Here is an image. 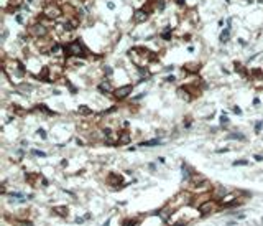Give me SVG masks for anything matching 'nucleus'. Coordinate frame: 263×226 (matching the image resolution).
<instances>
[{"instance_id":"nucleus-41","label":"nucleus","mask_w":263,"mask_h":226,"mask_svg":"<svg viewBox=\"0 0 263 226\" xmlns=\"http://www.w3.org/2000/svg\"><path fill=\"white\" fill-rule=\"evenodd\" d=\"M158 162H159V163H164L166 160H164V157H158Z\"/></svg>"},{"instance_id":"nucleus-1","label":"nucleus","mask_w":263,"mask_h":226,"mask_svg":"<svg viewBox=\"0 0 263 226\" xmlns=\"http://www.w3.org/2000/svg\"><path fill=\"white\" fill-rule=\"evenodd\" d=\"M63 53H64V56H68V58H86L87 48L82 45L81 40H73V42H69L68 45H64Z\"/></svg>"},{"instance_id":"nucleus-44","label":"nucleus","mask_w":263,"mask_h":226,"mask_svg":"<svg viewBox=\"0 0 263 226\" xmlns=\"http://www.w3.org/2000/svg\"><path fill=\"white\" fill-rule=\"evenodd\" d=\"M148 167H150V170H155V168H156V165H155V163H150Z\"/></svg>"},{"instance_id":"nucleus-12","label":"nucleus","mask_w":263,"mask_h":226,"mask_svg":"<svg viewBox=\"0 0 263 226\" xmlns=\"http://www.w3.org/2000/svg\"><path fill=\"white\" fill-rule=\"evenodd\" d=\"M97 89H99V91L102 92V94H109V92H113L112 86H110V81H107V79H104L102 83H99Z\"/></svg>"},{"instance_id":"nucleus-7","label":"nucleus","mask_w":263,"mask_h":226,"mask_svg":"<svg viewBox=\"0 0 263 226\" xmlns=\"http://www.w3.org/2000/svg\"><path fill=\"white\" fill-rule=\"evenodd\" d=\"M43 15H45L46 18L55 20V18H58L59 15H63V12H61V8H59L58 5H55V4H48V5L45 7V10H43Z\"/></svg>"},{"instance_id":"nucleus-16","label":"nucleus","mask_w":263,"mask_h":226,"mask_svg":"<svg viewBox=\"0 0 263 226\" xmlns=\"http://www.w3.org/2000/svg\"><path fill=\"white\" fill-rule=\"evenodd\" d=\"M53 213H56L58 216H68V206H53Z\"/></svg>"},{"instance_id":"nucleus-17","label":"nucleus","mask_w":263,"mask_h":226,"mask_svg":"<svg viewBox=\"0 0 263 226\" xmlns=\"http://www.w3.org/2000/svg\"><path fill=\"white\" fill-rule=\"evenodd\" d=\"M140 223H141L140 218H128L122 223V226H140Z\"/></svg>"},{"instance_id":"nucleus-35","label":"nucleus","mask_w":263,"mask_h":226,"mask_svg":"<svg viewBox=\"0 0 263 226\" xmlns=\"http://www.w3.org/2000/svg\"><path fill=\"white\" fill-rule=\"evenodd\" d=\"M187 225V221H178V223H173V225H169V226H186Z\"/></svg>"},{"instance_id":"nucleus-39","label":"nucleus","mask_w":263,"mask_h":226,"mask_svg":"<svg viewBox=\"0 0 263 226\" xmlns=\"http://www.w3.org/2000/svg\"><path fill=\"white\" fill-rule=\"evenodd\" d=\"M17 22H18V23H23V17H22V15H17Z\"/></svg>"},{"instance_id":"nucleus-40","label":"nucleus","mask_w":263,"mask_h":226,"mask_svg":"<svg viewBox=\"0 0 263 226\" xmlns=\"http://www.w3.org/2000/svg\"><path fill=\"white\" fill-rule=\"evenodd\" d=\"M84 218H86V220H91L92 215H91V213H86V215H84Z\"/></svg>"},{"instance_id":"nucleus-28","label":"nucleus","mask_w":263,"mask_h":226,"mask_svg":"<svg viewBox=\"0 0 263 226\" xmlns=\"http://www.w3.org/2000/svg\"><path fill=\"white\" fill-rule=\"evenodd\" d=\"M104 74H105V76H107V78H110V76H112V74H113L112 68H110V66H104Z\"/></svg>"},{"instance_id":"nucleus-3","label":"nucleus","mask_w":263,"mask_h":226,"mask_svg":"<svg viewBox=\"0 0 263 226\" xmlns=\"http://www.w3.org/2000/svg\"><path fill=\"white\" fill-rule=\"evenodd\" d=\"M28 33H30L33 38H45L46 35H48V28H46L45 23L38 22V23H33L31 27L28 28Z\"/></svg>"},{"instance_id":"nucleus-20","label":"nucleus","mask_w":263,"mask_h":226,"mask_svg":"<svg viewBox=\"0 0 263 226\" xmlns=\"http://www.w3.org/2000/svg\"><path fill=\"white\" fill-rule=\"evenodd\" d=\"M33 91V86L31 84H27V83H22L18 86V94H23V92H31Z\"/></svg>"},{"instance_id":"nucleus-27","label":"nucleus","mask_w":263,"mask_h":226,"mask_svg":"<svg viewBox=\"0 0 263 226\" xmlns=\"http://www.w3.org/2000/svg\"><path fill=\"white\" fill-rule=\"evenodd\" d=\"M235 71H239V73H240L242 76H247V71L243 69V66H242L240 63H235Z\"/></svg>"},{"instance_id":"nucleus-25","label":"nucleus","mask_w":263,"mask_h":226,"mask_svg":"<svg viewBox=\"0 0 263 226\" xmlns=\"http://www.w3.org/2000/svg\"><path fill=\"white\" fill-rule=\"evenodd\" d=\"M220 125H222V127H225L227 124H229V117H227V114L225 112H222V114H220Z\"/></svg>"},{"instance_id":"nucleus-4","label":"nucleus","mask_w":263,"mask_h":226,"mask_svg":"<svg viewBox=\"0 0 263 226\" xmlns=\"http://www.w3.org/2000/svg\"><path fill=\"white\" fill-rule=\"evenodd\" d=\"M227 195H229V188L224 187V185H215V187L211 188V196H212V200H215L219 203L225 198Z\"/></svg>"},{"instance_id":"nucleus-30","label":"nucleus","mask_w":263,"mask_h":226,"mask_svg":"<svg viewBox=\"0 0 263 226\" xmlns=\"http://www.w3.org/2000/svg\"><path fill=\"white\" fill-rule=\"evenodd\" d=\"M262 127H263V120H258V122H257V124H255V132H257V134H258L260 130H262Z\"/></svg>"},{"instance_id":"nucleus-8","label":"nucleus","mask_w":263,"mask_h":226,"mask_svg":"<svg viewBox=\"0 0 263 226\" xmlns=\"http://www.w3.org/2000/svg\"><path fill=\"white\" fill-rule=\"evenodd\" d=\"M107 183H109V187H112V188H122L123 187V177L120 175V173H109L107 175Z\"/></svg>"},{"instance_id":"nucleus-31","label":"nucleus","mask_w":263,"mask_h":226,"mask_svg":"<svg viewBox=\"0 0 263 226\" xmlns=\"http://www.w3.org/2000/svg\"><path fill=\"white\" fill-rule=\"evenodd\" d=\"M36 134L40 135L41 139H46V137H48V135H46V130H45V129H38V130H36Z\"/></svg>"},{"instance_id":"nucleus-15","label":"nucleus","mask_w":263,"mask_h":226,"mask_svg":"<svg viewBox=\"0 0 263 226\" xmlns=\"http://www.w3.org/2000/svg\"><path fill=\"white\" fill-rule=\"evenodd\" d=\"M201 69V65L199 63H187L186 66H184V71H189V73H197V71H199Z\"/></svg>"},{"instance_id":"nucleus-5","label":"nucleus","mask_w":263,"mask_h":226,"mask_svg":"<svg viewBox=\"0 0 263 226\" xmlns=\"http://www.w3.org/2000/svg\"><path fill=\"white\" fill-rule=\"evenodd\" d=\"M207 200H212V196H211V192H204V193H196L192 195V200H191V206H194L199 210L201 205H204Z\"/></svg>"},{"instance_id":"nucleus-11","label":"nucleus","mask_w":263,"mask_h":226,"mask_svg":"<svg viewBox=\"0 0 263 226\" xmlns=\"http://www.w3.org/2000/svg\"><path fill=\"white\" fill-rule=\"evenodd\" d=\"M133 20H135L136 23H141V22H145V20H148V12H146L145 8L136 10L135 13H133Z\"/></svg>"},{"instance_id":"nucleus-29","label":"nucleus","mask_w":263,"mask_h":226,"mask_svg":"<svg viewBox=\"0 0 263 226\" xmlns=\"http://www.w3.org/2000/svg\"><path fill=\"white\" fill-rule=\"evenodd\" d=\"M84 221H87L84 216H76V218H74V223H76V225H82Z\"/></svg>"},{"instance_id":"nucleus-18","label":"nucleus","mask_w":263,"mask_h":226,"mask_svg":"<svg viewBox=\"0 0 263 226\" xmlns=\"http://www.w3.org/2000/svg\"><path fill=\"white\" fill-rule=\"evenodd\" d=\"M225 139L227 140H245L247 137H245L243 134H240V132H232V134H229Z\"/></svg>"},{"instance_id":"nucleus-22","label":"nucleus","mask_w":263,"mask_h":226,"mask_svg":"<svg viewBox=\"0 0 263 226\" xmlns=\"http://www.w3.org/2000/svg\"><path fill=\"white\" fill-rule=\"evenodd\" d=\"M13 226H33V223L30 220H23V221H15L13 220Z\"/></svg>"},{"instance_id":"nucleus-46","label":"nucleus","mask_w":263,"mask_h":226,"mask_svg":"<svg viewBox=\"0 0 263 226\" xmlns=\"http://www.w3.org/2000/svg\"><path fill=\"white\" fill-rule=\"evenodd\" d=\"M262 2H263V0H262Z\"/></svg>"},{"instance_id":"nucleus-37","label":"nucleus","mask_w":263,"mask_h":226,"mask_svg":"<svg viewBox=\"0 0 263 226\" xmlns=\"http://www.w3.org/2000/svg\"><path fill=\"white\" fill-rule=\"evenodd\" d=\"M232 111H234V114H237V115H240V114H242V109H240V107H237V106L234 107Z\"/></svg>"},{"instance_id":"nucleus-14","label":"nucleus","mask_w":263,"mask_h":226,"mask_svg":"<svg viewBox=\"0 0 263 226\" xmlns=\"http://www.w3.org/2000/svg\"><path fill=\"white\" fill-rule=\"evenodd\" d=\"M163 140H159V139H151V140H143L140 142V147H156V145H161Z\"/></svg>"},{"instance_id":"nucleus-24","label":"nucleus","mask_w":263,"mask_h":226,"mask_svg":"<svg viewBox=\"0 0 263 226\" xmlns=\"http://www.w3.org/2000/svg\"><path fill=\"white\" fill-rule=\"evenodd\" d=\"M161 38H163V40H171V28L166 27V30L161 33Z\"/></svg>"},{"instance_id":"nucleus-32","label":"nucleus","mask_w":263,"mask_h":226,"mask_svg":"<svg viewBox=\"0 0 263 226\" xmlns=\"http://www.w3.org/2000/svg\"><path fill=\"white\" fill-rule=\"evenodd\" d=\"M66 86H68V88H69V91L73 92V94H76V91H77V89L74 88V86H73V84H71V83H69L68 79H66Z\"/></svg>"},{"instance_id":"nucleus-45","label":"nucleus","mask_w":263,"mask_h":226,"mask_svg":"<svg viewBox=\"0 0 263 226\" xmlns=\"http://www.w3.org/2000/svg\"><path fill=\"white\" fill-rule=\"evenodd\" d=\"M184 4V0H178V5H183Z\"/></svg>"},{"instance_id":"nucleus-33","label":"nucleus","mask_w":263,"mask_h":226,"mask_svg":"<svg viewBox=\"0 0 263 226\" xmlns=\"http://www.w3.org/2000/svg\"><path fill=\"white\" fill-rule=\"evenodd\" d=\"M146 96V92H140V94H136L135 97H133V99H132V101H140V99H143V97Z\"/></svg>"},{"instance_id":"nucleus-6","label":"nucleus","mask_w":263,"mask_h":226,"mask_svg":"<svg viewBox=\"0 0 263 226\" xmlns=\"http://www.w3.org/2000/svg\"><path fill=\"white\" fill-rule=\"evenodd\" d=\"M132 91H133V84H123L120 88L113 89V97L118 99V101H122V99L128 97V94H132Z\"/></svg>"},{"instance_id":"nucleus-21","label":"nucleus","mask_w":263,"mask_h":226,"mask_svg":"<svg viewBox=\"0 0 263 226\" xmlns=\"http://www.w3.org/2000/svg\"><path fill=\"white\" fill-rule=\"evenodd\" d=\"M36 109H38V111H41V112H45V114H48V115H56V112H55V111H51V109H48L45 104H38Z\"/></svg>"},{"instance_id":"nucleus-42","label":"nucleus","mask_w":263,"mask_h":226,"mask_svg":"<svg viewBox=\"0 0 263 226\" xmlns=\"http://www.w3.org/2000/svg\"><path fill=\"white\" fill-rule=\"evenodd\" d=\"M253 104H255V106H258V104H260V99H258V97H257V99H253Z\"/></svg>"},{"instance_id":"nucleus-13","label":"nucleus","mask_w":263,"mask_h":226,"mask_svg":"<svg viewBox=\"0 0 263 226\" xmlns=\"http://www.w3.org/2000/svg\"><path fill=\"white\" fill-rule=\"evenodd\" d=\"M230 38V20H227V28H224V32L220 33V42L227 43Z\"/></svg>"},{"instance_id":"nucleus-43","label":"nucleus","mask_w":263,"mask_h":226,"mask_svg":"<svg viewBox=\"0 0 263 226\" xmlns=\"http://www.w3.org/2000/svg\"><path fill=\"white\" fill-rule=\"evenodd\" d=\"M164 69H166V71H173V69H174V66H166Z\"/></svg>"},{"instance_id":"nucleus-2","label":"nucleus","mask_w":263,"mask_h":226,"mask_svg":"<svg viewBox=\"0 0 263 226\" xmlns=\"http://www.w3.org/2000/svg\"><path fill=\"white\" fill-rule=\"evenodd\" d=\"M219 210H220V205H219V201H215V200H207L204 205H201L199 206V213L202 215V216L214 215V213L219 211Z\"/></svg>"},{"instance_id":"nucleus-26","label":"nucleus","mask_w":263,"mask_h":226,"mask_svg":"<svg viewBox=\"0 0 263 226\" xmlns=\"http://www.w3.org/2000/svg\"><path fill=\"white\" fill-rule=\"evenodd\" d=\"M31 155H33V157H43V158H45V157H46V152H43V150H36V149H33V150H31Z\"/></svg>"},{"instance_id":"nucleus-36","label":"nucleus","mask_w":263,"mask_h":226,"mask_svg":"<svg viewBox=\"0 0 263 226\" xmlns=\"http://www.w3.org/2000/svg\"><path fill=\"white\" fill-rule=\"evenodd\" d=\"M253 158H255L257 162H263V155H260V153H255Z\"/></svg>"},{"instance_id":"nucleus-10","label":"nucleus","mask_w":263,"mask_h":226,"mask_svg":"<svg viewBox=\"0 0 263 226\" xmlns=\"http://www.w3.org/2000/svg\"><path fill=\"white\" fill-rule=\"evenodd\" d=\"M181 170H183V178H184L186 182H189L191 177L194 175V170H192V168L187 165L186 162H183V163H181Z\"/></svg>"},{"instance_id":"nucleus-38","label":"nucleus","mask_w":263,"mask_h":226,"mask_svg":"<svg viewBox=\"0 0 263 226\" xmlns=\"http://www.w3.org/2000/svg\"><path fill=\"white\" fill-rule=\"evenodd\" d=\"M110 221H112V218H107V220H105V221L102 223V226H109V225H110Z\"/></svg>"},{"instance_id":"nucleus-34","label":"nucleus","mask_w":263,"mask_h":226,"mask_svg":"<svg viewBox=\"0 0 263 226\" xmlns=\"http://www.w3.org/2000/svg\"><path fill=\"white\" fill-rule=\"evenodd\" d=\"M164 81H166V83H174V81H176V78H174V76H166V78H164Z\"/></svg>"},{"instance_id":"nucleus-19","label":"nucleus","mask_w":263,"mask_h":226,"mask_svg":"<svg viewBox=\"0 0 263 226\" xmlns=\"http://www.w3.org/2000/svg\"><path fill=\"white\" fill-rule=\"evenodd\" d=\"M77 114H81V115H92V109L82 104V106L77 107Z\"/></svg>"},{"instance_id":"nucleus-23","label":"nucleus","mask_w":263,"mask_h":226,"mask_svg":"<svg viewBox=\"0 0 263 226\" xmlns=\"http://www.w3.org/2000/svg\"><path fill=\"white\" fill-rule=\"evenodd\" d=\"M250 162L247 160V158H239V160H234L232 162V165L234 167H237V165H248Z\"/></svg>"},{"instance_id":"nucleus-9","label":"nucleus","mask_w":263,"mask_h":226,"mask_svg":"<svg viewBox=\"0 0 263 226\" xmlns=\"http://www.w3.org/2000/svg\"><path fill=\"white\" fill-rule=\"evenodd\" d=\"M132 142V134L128 130H122L118 132V145H127Z\"/></svg>"}]
</instances>
